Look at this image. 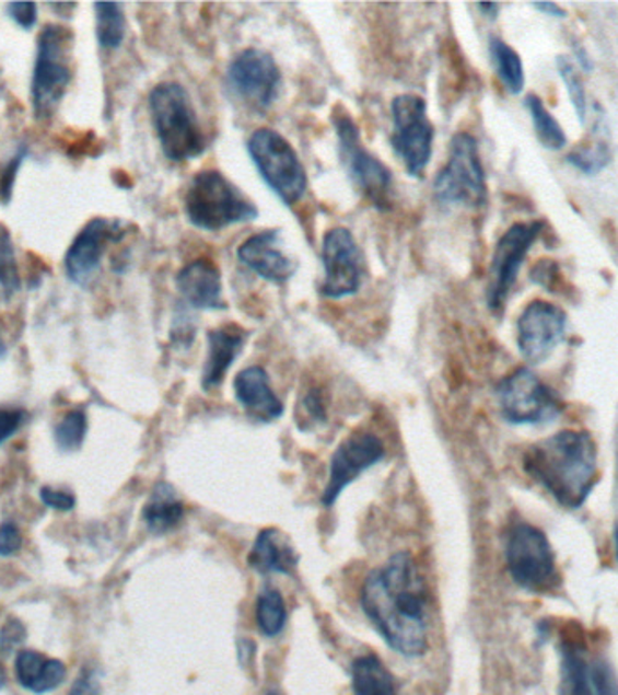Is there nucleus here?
<instances>
[{
	"label": "nucleus",
	"instance_id": "obj_1",
	"mask_svg": "<svg viewBox=\"0 0 618 695\" xmlns=\"http://www.w3.org/2000/svg\"><path fill=\"white\" fill-rule=\"evenodd\" d=\"M362 606L390 649L407 658L425 652V581L409 553L390 556L365 578Z\"/></svg>",
	"mask_w": 618,
	"mask_h": 695
},
{
	"label": "nucleus",
	"instance_id": "obj_2",
	"mask_svg": "<svg viewBox=\"0 0 618 695\" xmlns=\"http://www.w3.org/2000/svg\"><path fill=\"white\" fill-rule=\"evenodd\" d=\"M525 470L562 508L579 509L597 482V445L582 431H561L526 451Z\"/></svg>",
	"mask_w": 618,
	"mask_h": 695
},
{
	"label": "nucleus",
	"instance_id": "obj_3",
	"mask_svg": "<svg viewBox=\"0 0 618 695\" xmlns=\"http://www.w3.org/2000/svg\"><path fill=\"white\" fill-rule=\"evenodd\" d=\"M149 109L158 141L171 162H188L203 154L207 137L199 126L190 94L182 84H158L149 94Z\"/></svg>",
	"mask_w": 618,
	"mask_h": 695
},
{
	"label": "nucleus",
	"instance_id": "obj_4",
	"mask_svg": "<svg viewBox=\"0 0 618 695\" xmlns=\"http://www.w3.org/2000/svg\"><path fill=\"white\" fill-rule=\"evenodd\" d=\"M73 32L62 24H46L37 38L32 73V105L37 120H49L68 93Z\"/></svg>",
	"mask_w": 618,
	"mask_h": 695
},
{
	"label": "nucleus",
	"instance_id": "obj_5",
	"mask_svg": "<svg viewBox=\"0 0 618 695\" xmlns=\"http://www.w3.org/2000/svg\"><path fill=\"white\" fill-rule=\"evenodd\" d=\"M188 221L201 231L218 232L226 227L254 221L259 210L223 173L208 169L196 174L185 196Z\"/></svg>",
	"mask_w": 618,
	"mask_h": 695
},
{
	"label": "nucleus",
	"instance_id": "obj_6",
	"mask_svg": "<svg viewBox=\"0 0 618 695\" xmlns=\"http://www.w3.org/2000/svg\"><path fill=\"white\" fill-rule=\"evenodd\" d=\"M248 154L260 178L287 207L299 204L307 190L306 169L287 138L273 129H257L249 137Z\"/></svg>",
	"mask_w": 618,
	"mask_h": 695
},
{
	"label": "nucleus",
	"instance_id": "obj_7",
	"mask_svg": "<svg viewBox=\"0 0 618 695\" xmlns=\"http://www.w3.org/2000/svg\"><path fill=\"white\" fill-rule=\"evenodd\" d=\"M333 126L337 131L340 162L354 187L359 188L376 209H390L393 174L389 169L365 149L360 138L359 126L351 120V116L338 111L333 115Z\"/></svg>",
	"mask_w": 618,
	"mask_h": 695
},
{
	"label": "nucleus",
	"instance_id": "obj_8",
	"mask_svg": "<svg viewBox=\"0 0 618 695\" xmlns=\"http://www.w3.org/2000/svg\"><path fill=\"white\" fill-rule=\"evenodd\" d=\"M432 190L443 205L481 207L487 204V178L478 140L473 135L457 132L453 138L447 165L438 173Z\"/></svg>",
	"mask_w": 618,
	"mask_h": 695
},
{
	"label": "nucleus",
	"instance_id": "obj_9",
	"mask_svg": "<svg viewBox=\"0 0 618 695\" xmlns=\"http://www.w3.org/2000/svg\"><path fill=\"white\" fill-rule=\"evenodd\" d=\"M506 565L517 586L530 592H548L559 586L556 555L540 529L515 523L506 540Z\"/></svg>",
	"mask_w": 618,
	"mask_h": 695
},
{
	"label": "nucleus",
	"instance_id": "obj_10",
	"mask_svg": "<svg viewBox=\"0 0 618 695\" xmlns=\"http://www.w3.org/2000/svg\"><path fill=\"white\" fill-rule=\"evenodd\" d=\"M393 137L396 157L406 165L409 176L420 178L432 158L434 127L427 116L425 100L416 94H398L390 102Z\"/></svg>",
	"mask_w": 618,
	"mask_h": 695
},
{
	"label": "nucleus",
	"instance_id": "obj_11",
	"mask_svg": "<svg viewBox=\"0 0 618 695\" xmlns=\"http://www.w3.org/2000/svg\"><path fill=\"white\" fill-rule=\"evenodd\" d=\"M501 414L512 424H548L559 417L562 403L545 382L528 368L504 377L498 386Z\"/></svg>",
	"mask_w": 618,
	"mask_h": 695
},
{
	"label": "nucleus",
	"instance_id": "obj_12",
	"mask_svg": "<svg viewBox=\"0 0 618 695\" xmlns=\"http://www.w3.org/2000/svg\"><path fill=\"white\" fill-rule=\"evenodd\" d=\"M543 227H545L543 221L515 223L498 241L492 263H490V282L489 292H487V301L492 312H501L504 309V303L520 276L521 265L525 262L532 243L539 238Z\"/></svg>",
	"mask_w": 618,
	"mask_h": 695
},
{
	"label": "nucleus",
	"instance_id": "obj_13",
	"mask_svg": "<svg viewBox=\"0 0 618 695\" xmlns=\"http://www.w3.org/2000/svg\"><path fill=\"white\" fill-rule=\"evenodd\" d=\"M226 80L243 102L254 109H268L281 88V69L270 53L248 47L230 62Z\"/></svg>",
	"mask_w": 618,
	"mask_h": 695
},
{
	"label": "nucleus",
	"instance_id": "obj_14",
	"mask_svg": "<svg viewBox=\"0 0 618 695\" xmlns=\"http://www.w3.org/2000/svg\"><path fill=\"white\" fill-rule=\"evenodd\" d=\"M324 282L320 293L328 299H343L359 292L364 278V257L353 234L337 227L323 240Z\"/></svg>",
	"mask_w": 618,
	"mask_h": 695
},
{
	"label": "nucleus",
	"instance_id": "obj_15",
	"mask_svg": "<svg viewBox=\"0 0 618 695\" xmlns=\"http://www.w3.org/2000/svg\"><path fill=\"white\" fill-rule=\"evenodd\" d=\"M125 227L120 220L93 218L80 229L71 241L66 256L63 270L69 281L77 287H88L98 274L105 252L113 243L124 240Z\"/></svg>",
	"mask_w": 618,
	"mask_h": 695
},
{
	"label": "nucleus",
	"instance_id": "obj_16",
	"mask_svg": "<svg viewBox=\"0 0 618 695\" xmlns=\"http://www.w3.org/2000/svg\"><path fill=\"white\" fill-rule=\"evenodd\" d=\"M567 312L557 304L532 301L517 321V346L526 361L540 364L567 334Z\"/></svg>",
	"mask_w": 618,
	"mask_h": 695
},
{
	"label": "nucleus",
	"instance_id": "obj_17",
	"mask_svg": "<svg viewBox=\"0 0 618 695\" xmlns=\"http://www.w3.org/2000/svg\"><path fill=\"white\" fill-rule=\"evenodd\" d=\"M384 459V444L371 433L351 435L338 445L329 467V482L324 489L323 503L331 508L340 493L357 480L371 465Z\"/></svg>",
	"mask_w": 618,
	"mask_h": 695
},
{
	"label": "nucleus",
	"instance_id": "obj_18",
	"mask_svg": "<svg viewBox=\"0 0 618 695\" xmlns=\"http://www.w3.org/2000/svg\"><path fill=\"white\" fill-rule=\"evenodd\" d=\"M241 263L271 282H287L295 276V263L279 248V231L252 235L237 251Z\"/></svg>",
	"mask_w": 618,
	"mask_h": 695
},
{
	"label": "nucleus",
	"instance_id": "obj_19",
	"mask_svg": "<svg viewBox=\"0 0 618 695\" xmlns=\"http://www.w3.org/2000/svg\"><path fill=\"white\" fill-rule=\"evenodd\" d=\"M177 292L196 310H223V279L210 259H196L176 276Z\"/></svg>",
	"mask_w": 618,
	"mask_h": 695
},
{
	"label": "nucleus",
	"instance_id": "obj_20",
	"mask_svg": "<svg viewBox=\"0 0 618 695\" xmlns=\"http://www.w3.org/2000/svg\"><path fill=\"white\" fill-rule=\"evenodd\" d=\"M234 390L235 398L255 420L271 422L284 414V406L271 390L270 377L265 368L249 367L241 370L235 377Z\"/></svg>",
	"mask_w": 618,
	"mask_h": 695
},
{
	"label": "nucleus",
	"instance_id": "obj_21",
	"mask_svg": "<svg viewBox=\"0 0 618 695\" xmlns=\"http://www.w3.org/2000/svg\"><path fill=\"white\" fill-rule=\"evenodd\" d=\"M207 339L208 354L201 382L205 390H213L223 382L226 371L245 348L248 332L240 325H224L210 329Z\"/></svg>",
	"mask_w": 618,
	"mask_h": 695
},
{
	"label": "nucleus",
	"instance_id": "obj_22",
	"mask_svg": "<svg viewBox=\"0 0 618 695\" xmlns=\"http://www.w3.org/2000/svg\"><path fill=\"white\" fill-rule=\"evenodd\" d=\"M15 677L24 691L46 695L57 691L68 677L60 659L44 658L37 650H21L15 656Z\"/></svg>",
	"mask_w": 618,
	"mask_h": 695
},
{
	"label": "nucleus",
	"instance_id": "obj_23",
	"mask_svg": "<svg viewBox=\"0 0 618 695\" xmlns=\"http://www.w3.org/2000/svg\"><path fill=\"white\" fill-rule=\"evenodd\" d=\"M248 564L263 575H291L296 567L295 549L291 547L290 540L277 529H265L249 551Z\"/></svg>",
	"mask_w": 618,
	"mask_h": 695
},
{
	"label": "nucleus",
	"instance_id": "obj_24",
	"mask_svg": "<svg viewBox=\"0 0 618 695\" xmlns=\"http://www.w3.org/2000/svg\"><path fill=\"white\" fill-rule=\"evenodd\" d=\"M183 517L185 508L176 491L168 484H158L143 508V520L149 531L154 534L168 533L179 525Z\"/></svg>",
	"mask_w": 618,
	"mask_h": 695
},
{
	"label": "nucleus",
	"instance_id": "obj_25",
	"mask_svg": "<svg viewBox=\"0 0 618 695\" xmlns=\"http://www.w3.org/2000/svg\"><path fill=\"white\" fill-rule=\"evenodd\" d=\"M351 686L354 695L398 694L395 677L374 653L354 659L351 664Z\"/></svg>",
	"mask_w": 618,
	"mask_h": 695
},
{
	"label": "nucleus",
	"instance_id": "obj_26",
	"mask_svg": "<svg viewBox=\"0 0 618 695\" xmlns=\"http://www.w3.org/2000/svg\"><path fill=\"white\" fill-rule=\"evenodd\" d=\"M562 694L593 695L592 669L584 659V649L578 641L562 645Z\"/></svg>",
	"mask_w": 618,
	"mask_h": 695
},
{
	"label": "nucleus",
	"instance_id": "obj_27",
	"mask_svg": "<svg viewBox=\"0 0 618 695\" xmlns=\"http://www.w3.org/2000/svg\"><path fill=\"white\" fill-rule=\"evenodd\" d=\"M490 58H492L495 73L506 91L520 94L525 88V68H523L520 53L501 38L492 37L490 38Z\"/></svg>",
	"mask_w": 618,
	"mask_h": 695
},
{
	"label": "nucleus",
	"instance_id": "obj_28",
	"mask_svg": "<svg viewBox=\"0 0 618 695\" xmlns=\"http://www.w3.org/2000/svg\"><path fill=\"white\" fill-rule=\"evenodd\" d=\"M96 21V40L104 49H118L124 44L127 33L124 8L116 2H98L94 4Z\"/></svg>",
	"mask_w": 618,
	"mask_h": 695
},
{
	"label": "nucleus",
	"instance_id": "obj_29",
	"mask_svg": "<svg viewBox=\"0 0 618 695\" xmlns=\"http://www.w3.org/2000/svg\"><path fill=\"white\" fill-rule=\"evenodd\" d=\"M526 109L530 111L532 121L536 127V135L540 143L546 149L559 151L567 146V132L562 129L561 124L556 120V116L546 109L543 100L536 94H528L525 100Z\"/></svg>",
	"mask_w": 618,
	"mask_h": 695
},
{
	"label": "nucleus",
	"instance_id": "obj_30",
	"mask_svg": "<svg viewBox=\"0 0 618 695\" xmlns=\"http://www.w3.org/2000/svg\"><path fill=\"white\" fill-rule=\"evenodd\" d=\"M255 617L259 625L260 633L268 638H276L277 634H281L287 623L288 612L281 592L276 589H266L260 592L257 606H255Z\"/></svg>",
	"mask_w": 618,
	"mask_h": 695
},
{
	"label": "nucleus",
	"instance_id": "obj_31",
	"mask_svg": "<svg viewBox=\"0 0 618 695\" xmlns=\"http://www.w3.org/2000/svg\"><path fill=\"white\" fill-rule=\"evenodd\" d=\"M22 287L21 268L16 262L15 243L10 231L0 225V292L13 298Z\"/></svg>",
	"mask_w": 618,
	"mask_h": 695
},
{
	"label": "nucleus",
	"instance_id": "obj_32",
	"mask_svg": "<svg viewBox=\"0 0 618 695\" xmlns=\"http://www.w3.org/2000/svg\"><path fill=\"white\" fill-rule=\"evenodd\" d=\"M88 435V415L83 409H71L55 426V444L62 453H73L82 448Z\"/></svg>",
	"mask_w": 618,
	"mask_h": 695
},
{
	"label": "nucleus",
	"instance_id": "obj_33",
	"mask_svg": "<svg viewBox=\"0 0 618 695\" xmlns=\"http://www.w3.org/2000/svg\"><path fill=\"white\" fill-rule=\"evenodd\" d=\"M557 68H559V74L567 84L568 94L572 100L573 109L578 113L579 120L584 124L587 113V100L586 90H584V82H582L581 71L578 66L568 57L557 58Z\"/></svg>",
	"mask_w": 618,
	"mask_h": 695
},
{
	"label": "nucleus",
	"instance_id": "obj_34",
	"mask_svg": "<svg viewBox=\"0 0 618 695\" xmlns=\"http://www.w3.org/2000/svg\"><path fill=\"white\" fill-rule=\"evenodd\" d=\"M609 149L606 143H597L592 147H581L575 151L570 152L567 157V162L573 167L579 169L584 174H597L603 171L609 163Z\"/></svg>",
	"mask_w": 618,
	"mask_h": 695
},
{
	"label": "nucleus",
	"instance_id": "obj_35",
	"mask_svg": "<svg viewBox=\"0 0 618 695\" xmlns=\"http://www.w3.org/2000/svg\"><path fill=\"white\" fill-rule=\"evenodd\" d=\"M30 154V149L26 146H21L16 149L15 154L4 163V167L0 169V201L2 204H10L11 196H13V187H15L16 174L21 171L22 163Z\"/></svg>",
	"mask_w": 618,
	"mask_h": 695
},
{
	"label": "nucleus",
	"instance_id": "obj_36",
	"mask_svg": "<svg viewBox=\"0 0 618 695\" xmlns=\"http://www.w3.org/2000/svg\"><path fill=\"white\" fill-rule=\"evenodd\" d=\"M27 638V628L21 619L8 617L4 625L0 627V653L10 656L21 647Z\"/></svg>",
	"mask_w": 618,
	"mask_h": 695
},
{
	"label": "nucleus",
	"instance_id": "obj_37",
	"mask_svg": "<svg viewBox=\"0 0 618 695\" xmlns=\"http://www.w3.org/2000/svg\"><path fill=\"white\" fill-rule=\"evenodd\" d=\"M26 409L16 406H0V445H4L11 437H15L21 431L22 426L27 422Z\"/></svg>",
	"mask_w": 618,
	"mask_h": 695
},
{
	"label": "nucleus",
	"instance_id": "obj_38",
	"mask_svg": "<svg viewBox=\"0 0 618 695\" xmlns=\"http://www.w3.org/2000/svg\"><path fill=\"white\" fill-rule=\"evenodd\" d=\"M592 683L597 695H618V677L606 661H595L592 667Z\"/></svg>",
	"mask_w": 618,
	"mask_h": 695
},
{
	"label": "nucleus",
	"instance_id": "obj_39",
	"mask_svg": "<svg viewBox=\"0 0 618 695\" xmlns=\"http://www.w3.org/2000/svg\"><path fill=\"white\" fill-rule=\"evenodd\" d=\"M5 11L10 15L11 21L22 30H32L38 21V5L33 2H11L5 5Z\"/></svg>",
	"mask_w": 618,
	"mask_h": 695
},
{
	"label": "nucleus",
	"instance_id": "obj_40",
	"mask_svg": "<svg viewBox=\"0 0 618 695\" xmlns=\"http://www.w3.org/2000/svg\"><path fill=\"white\" fill-rule=\"evenodd\" d=\"M40 500L46 508L60 512L73 511L74 506H77L73 493L60 491V489H53L49 486L42 487Z\"/></svg>",
	"mask_w": 618,
	"mask_h": 695
},
{
	"label": "nucleus",
	"instance_id": "obj_41",
	"mask_svg": "<svg viewBox=\"0 0 618 695\" xmlns=\"http://www.w3.org/2000/svg\"><path fill=\"white\" fill-rule=\"evenodd\" d=\"M22 549V533L13 522L0 525V556L11 558Z\"/></svg>",
	"mask_w": 618,
	"mask_h": 695
},
{
	"label": "nucleus",
	"instance_id": "obj_42",
	"mask_svg": "<svg viewBox=\"0 0 618 695\" xmlns=\"http://www.w3.org/2000/svg\"><path fill=\"white\" fill-rule=\"evenodd\" d=\"M302 408L306 409V414L315 418L317 422H323L324 418H326L323 395H320L318 390H312V392L306 393V397L302 398Z\"/></svg>",
	"mask_w": 618,
	"mask_h": 695
},
{
	"label": "nucleus",
	"instance_id": "obj_43",
	"mask_svg": "<svg viewBox=\"0 0 618 695\" xmlns=\"http://www.w3.org/2000/svg\"><path fill=\"white\" fill-rule=\"evenodd\" d=\"M69 695H100V685L96 675L93 672H82L80 677H77Z\"/></svg>",
	"mask_w": 618,
	"mask_h": 695
},
{
	"label": "nucleus",
	"instance_id": "obj_44",
	"mask_svg": "<svg viewBox=\"0 0 618 695\" xmlns=\"http://www.w3.org/2000/svg\"><path fill=\"white\" fill-rule=\"evenodd\" d=\"M534 8L543 11L546 15L557 16V19L567 16V11L562 10L561 5L556 4V2H537V4H534Z\"/></svg>",
	"mask_w": 618,
	"mask_h": 695
},
{
	"label": "nucleus",
	"instance_id": "obj_45",
	"mask_svg": "<svg viewBox=\"0 0 618 695\" xmlns=\"http://www.w3.org/2000/svg\"><path fill=\"white\" fill-rule=\"evenodd\" d=\"M578 58H579V63H581L582 69H584V71H590V69H592V62L587 60L586 51H584L582 47H579Z\"/></svg>",
	"mask_w": 618,
	"mask_h": 695
},
{
	"label": "nucleus",
	"instance_id": "obj_46",
	"mask_svg": "<svg viewBox=\"0 0 618 695\" xmlns=\"http://www.w3.org/2000/svg\"><path fill=\"white\" fill-rule=\"evenodd\" d=\"M479 10L485 11L487 16L494 19V16L498 15L499 4H479Z\"/></svg>",
	"mask_w": 618,
	"mask_h": 695
},
{
	"label": "nucleus",
	"instance_id": "obj_47",
	"mask_svg": "<svg viewBox=\"0 0 618 695\" xmlns=\"http://www.w3.org/2000/svg\"><path fill=\"white\" fill-rule=\"evenodd\" d=\"M4 686H5V670H4V667H2V663H0V691H2Z\"/></svg>",
	"mask_w": 618,
	"mask_h": 695
},
{
	"label": "nucleus",
	"instance_id": "obj_48",
	"mask_svg": "<svg viewBox=\"0 0 618 695\" xmlns=\"http://www.w3.org/2000/svg\"><path fill=\"white\" fill-rule=\"evenodd\" d=\"M5 351H8V348H5L4 340L0 337V359L5 356Z\"/></svg>",
	"mask_w": 618,
	"mask_h": 695
},
{
	"label": "nucleus",
	"instance_id": "obj_49",
	"mask_svg": "<svg viewBox=\"0 0 618 695\" xmlns=\"http://www.w3.org/2000/svg\"><path fill=\"white\" fill-rule=\"evenodd\" d=\"M615 553H617V561H618V523H617V529H615Z\"/></svg>",
	"mask_w": 618,
	"mask_h": 695
},
{
	"label": "nucleus",
	"instance_id": "obj_50",
	"mask_svg": "<svg viewBox=\"0 0 618 695\" xmlns=\"http://www.w3.org/2000/svg\"><path fill=\"white\" fill-rule=\"evenodd\" d=\"M268 695H277V694H276V692H270V694H268Z\"/></svg>",
	"mask_w": 618,
	"mask_h": 695
}]
</instances>
